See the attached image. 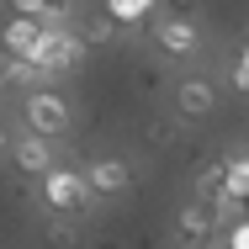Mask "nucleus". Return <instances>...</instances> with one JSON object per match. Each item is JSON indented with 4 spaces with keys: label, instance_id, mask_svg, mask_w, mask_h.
I'll use <instances>...</instances> for the list:
<instances>
[{
    "label": "nucleus",
    "instance_id": "13",
    "mask_svg": "<svg viewBox=\"0 0 249 249\" xmlns=\"http://www.w3.org/2000/svg\"><path fill=\"white\" fill-rule=\"evenodd\" d=\"M223 164H228V159H212V164L196 175V201H212L217 191H223Z\"/></svg>",
    "mask_w": 249,
    "mask_h": 249
},
{
    "label": "nucleus",
    "instance_id": "11",
    "mask_svg": "<svg viewBox=\"0 0 249 249\" xmlns=\"http://www.w3.org/2000/svg\"><path fill=\"white\" fill-rule=\"evenodd\" d=\"M154 5H159V0H101V11H106L117 27H138L143 16H154Z\"/></svg>",
    "mask_w": 249,
    "mask_h": 249
},
{
    "label": "nucleus",
    "instance_id": "18",
    "mask_svg": "<svg viewBox=\"0 0 249 249\" xmlns=\"http://www.w3.org/2000/svg\"><path fill=\"white\" fill-rule=\"evenodd\" d=\"M5 149H11V138H5V127H0V154H5Z\"/></svg>",
    "mask_w": 249,
    "mask_h": 249
},
{
    "label": "nucleus",
    "instance_id": "6",
    "mask_svg": "<svg viewBox=\"0 0 249 249\" xmlns=\"http://www.w3.org/2000/svg\"><path fill=\"white\" fill-rule=\"evenodd\" d=\"M175 111H180L186 122L212 117V111H217V85H212V80H201V74L180 80V85H175Z\"/></svg>",
    "mask_w": 249,
    "mask_h": 249
},
{
    "label": "nucleus",
    "instance_id": "5",
    "mask_svg": "<svg viewBox=\"0 0 249 249\" xmlns=\"http://www.w3.org/2000/svg\"><path fill=\"white\" fill-rule=\"evenodd\" d=\"M217 223H223V217H217L207 201H191V207L175 217V244L180 249H207L212 233H217Z\"/></svg>",
    "mask_w": 249,
    "mask_h": 249
},
{
    "label": "nucleus",
    "instance_id": "7",
    "mask_svg": "<svg viewBox=\"0 0 249 249\" xmlns=\"http://www.w3.org/2000/svg\"><path fill=\"white\" fill-rule=\"evenodd\" d=\"M85 186H90V196H122L133 186V170H127V159H90Z\"/></svg>",
    "mask_w": 249,
    "mask_h": 249
},
{
    "label": "nucleus",
    "instance_id": "16",
    "mask_svg": "<svg viewBox=\"0 0 249 249\" xmlns=\"http://www.w3.org/2000/svg\"><path fill=\"white\" fill-rule=\"evenodd\" d=\"M223 249H249V217H239V223L228 228V239H223Z\"/></svg>",
    "mask_w": 249,
    "mask_h": 249
},
{
    "label": "nucleus",
    "instance_id": "1",
    "mask_svg": "<svg viewBox=\"0 0 249 249\" xmlns=\"http://www.w3.org/2000/svg\"><path fill=\"white\" fill-rule=\"evenodd\" d=\"M37 180H43V207H48V212H58V217H85L90 186H85L80 170H58V164H53L48 175H37Z\"/></svg>",
    "mask_w": 249,
    "mask_h": 249
},
{
    "label": "nucleus",
    "instance_id": "17",
    "mask_svg": "<svg viewBox=\"0 0 249 249\" xmlns=\"http://www.w3.org/2000/svg\"><path fill=\"white\" fill-rule=\"evenodd\" d=\"M48 239H53V244H74V228H69V223H58V228H48Z\"/></svg>",
    "mask_w": 249,
    "mask_h": 249
},
{
    "label": "nucleus",
    "instance_id": "2",
    "mask_svg": "<svg viewBox=\"0 0 249 249\" xmlns=\"http://www.w3.org/2000/svg\"><path fill=\"white\" fill-rule=\"evenodd\" d=\"M21 117H27V133H37V138H58V133H69V122H74V111H69V101L58 96V90H27L21 101Z\"/></svg>",
    "mask_w": 249,
    "mask_h": 249
},
{
    "label": "nucleus",
    "instance_id": "14",
    "mask_svg": "<svg viewBox=\"0 0 249 249\" xmlns=\"http://www.w3.org/2000/svg\"><path fill=\"white\" fill-rule=\"evenodd\" d=\"M233 90H244V96H249V43L239 48V58H233Z\"/></svg>",
    "mask_w": 249,
    "mask_h": 249
},
{
    "label": "nucleus",
    "instance_id": "8",
    "mask_svg": "<svg viewBox=\"0 0 249 249\" xmlns=\"http://www.w3.org/2000/svg\"><path fill=\"white\" fill-rule=\"evenodd\" d=\"M43 43V21H32V16H11L5 27H0V53L5 58H32V48Z\"/></svg>",
    "mask_w": 249,
    "mask_h": 249
},
{
    "label": "nucleus",
    "instance_id": "12",
    "mask_svg": "<svg viewBox=\"0 0 249 249\" xmlns=\"http://www.w3.org/2000/svg\"><path fill=\"white\" fill-rule=\"evenodd\" d=\"M217 196H233V201H249V154L228 159L223 164V191Z\"/></svg>",
    "mask_w": 249,
    "mask_h": 249
},
{
    "label": "nucleus",
    "instance_id": "4",
    "mask_svg": "<svg viewBox=\"0 0 249 249\" xmlns=\"http://www.w3.org/2000/svg\"><path fill=\"white\" fill-rule=\"evenodd\" d=\"M154 43H159V53H170V58H191L201 48V27L191 16H159L154 21Z\"/></svg>",
    "mask_w": 249,
    "mask_h": 249
},
{
    "label": "nucleus",
    "instance_id": "10",
    "mask_svg": "<svg viewBox=\"0 0 249 249\" xmlns=\"http://www.w3.org/2000/svg\"><path fill=\"white\" fill-rule=\"evenodd\" d=\"M11 11L43 21V27H64L69 21V0H11Z\"/></svg>",
    "mask_w": 249,
    "mask_h": 249
},
{
    "label": "nucleus",
    "instance_id": "15",
    "mask_svg": "<svg viewBox=\"0 0 249 249\" xmlns=\"http://www.w3.org/2000/svg\"><path fill=\"white\" fill-rule=\"evenodd\" d=\"M111 32H117V21H111V16H96V21L85 27V37H90V43H111Z\"/></svg>",
    "mask_w": 249,
    "mask_h": 249
},
{
    "label": "nucleus",
    "instance_id": "3",
    "mask_svg": "<svg viewBox=\"0 0 249 249\" xmlns=\"http://www.w3.org/2000/svg\"><path fill=\"white\" fill-rule=\"evenodd\" d=\"M80 48H85V43H80L69 27H43V43L32 48L27 64H32V69H37V80H43V74H58V69H74Z\"/></svg>",
    "mask_w": 249,
    "mask_h": 249
},
{
    "label": "nucleus",
    "instance_id": "9",
    "mask_svg": "<svg viewBox=\"0 0 249 249\" xmlns=\"http://www.w3.org/2000/svg\"><path fill=\"white\" fill-rule=\"evenodd\" d=\"M11 159H16L21 175H48L53 170V149H48V138H37V133L16 138V143H11Z\"/></svg>",
    "mask_w": 249,
    "mask_h": 249
}]
</instances>
